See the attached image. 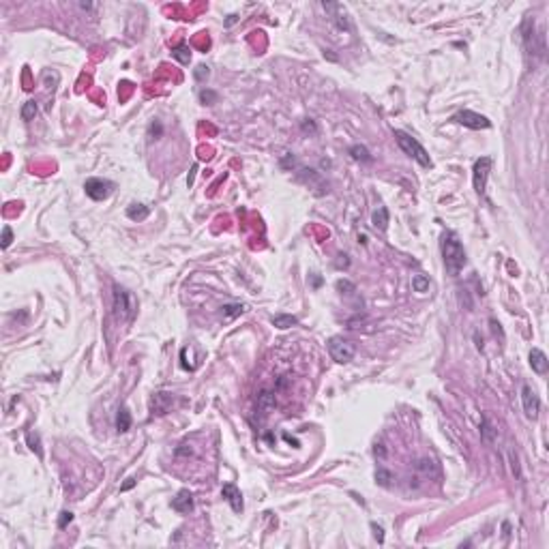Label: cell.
<instances>
[{
	"label": "cell",
	"mask_w": 549,
	"mask_h": 549,
	"mask_svg": "<svg viewBox=\"0 0 549 549\" xmlns=\"http://www.w3.org/2000/svg\"><path fill=\"white\" fill-rule=\"evenodd\" d=\"M442 257H444V268L453 277L459 275V271L465 266V249L453 232H447L442 236Z\"/></svg>",
	"instance_id": "1"
},
{
	"label": "cell",
	"mask_w": 549,
	"mask_h": 549,
	"mask_svg": "<svg viewBox=\"0 0 549 549\" xmlns=\"http://www.w3.org/2000/svg\"><path fill=\"white\" fill-rule=\"evenodd\" d=\"M138 313V300L129 290L120 287L118 283L114 285V316L122 322H131Z\"/></svg>",
	"instance_id": "2"
},
{
	"label": "cell",
	"mask_w": 549,
	"mask_h": 549,
	"mask_svg": "<svg viewBox=\"0 0 549 549\" xmlns=\"http://www.w3.org/2000/svg\"><path fill=\"white\" fill-rule=\"evenodd\" d=\"M395 140L399 144V148L406 152L408 157H412L414 161H419V165H423V168H431V165H433L431 159H429V154H427V150H425L421 144H419V140L412 138L410 133L401 131V129H395Z\"/></svg>",
	"instance_id": "3"
},
{
	"label": "cell",
	"mask_w": 549,
	"mask_h": 549,
	"mask_svg": "<svg viewBox=\"0 0 549 549\" xmlns=\"http://www.w3.org/2000/svg\"><path fill=\"white\" fill-rule=\"evenodd\" d=\"M354 352H356L354 344L344 339V337H330L328 339V354L335 362H339V365L350 362L352 358H354Z\"/></svg>",
	"instance_id": "4"
},
{
	"label": "cell",
	"mask_w": 549,
	"mask_h": 549,
	"mask_svg": "<svg viewBox=\"0 0 549 549\" xmlns=\"http://www.w3.org/2000/svg\"><path fill=\"white\" fill-rule=\"evenodd\" d=\"M114 189H116V185H114L112 180L108 178H88L84 182V191L90 200H95V202H101V200H108L110 195L114 193Z\"/></svg>",
	"instance_id": "5"
},
{
	"label": "cell",
	"mask_w": 549,
	"mask_h": 549,
	"mask_svg": "<svg viewBox=\"0 0 549 549\" xmlns=\"http://www.w3.org/2000/svg\"><path fill=\"white\" fill-rule=\"evenodd\" d=\"M489 170H491V157H481V159L474 161L472 182H474V191L479 193V195H485L487 178H489Z\"/></svg>",
	"instance_id": "6"
},
{
	"label": "cell",
	"mask_w": 549,
	"mask_h": 549,
	"mask_svg": "<svg viewBox=\"0 0 549 549\" xmlns=\"http://www.w3.org/2000/svg\"><path fill=\"white\" fill-rule=\"evenodd\" d=\"M455 122H459V125L463 127H468V129H474V131H479V129H489L491 127V120L483 116V114H476V112H470V110H461L457 112L453 116Z\"/></svg>",
	"instance_id": "7"
},
{
	"label": "cell",
	"mask_w": 549,
	"mask_h": 549,
	"mask_svg": "<svg viewBox=\"0 0 549 549\" xmlns=\"http://www.w3.org/2000/svg\"><path fill=\"white\" fill-rule=\"evenodd\" d=\"M322 9L330 15L333 24H335L339 30H344V33L352 30L350 15H348V11H346V7H344V5H339V3H322Z\"/></svg>",
	"instance_id": "8"
},
{
	"label": "cell",
	"mask_w": 549,
	"mask_h": 549,
	"mask_svg": "<svg viewBox=\"0 0 549 549\" xmlns=\"http://www.w3.org/2000/svg\"><path fill=\"white\" fill-rule=\"evenodd\" d=\"M521 403H524L526 416L530 419V421H536L538 419V412H541V399H538L536 390L530 384H524L521 386Z\"/></svg>",
	"instance_id": "9"
},
{
	"label": "cell",
	"mask_w": 549,
	"mask_h": 549,
	"mask_svg": "<svg viewBox=\"0 0 549 549\" xmlns=\"http://www.w3.org/2000/svg\"><path fill=\"white\" fill-rule=\"evenodd\" d=\"M275 406H277L275 393L273 390H260V395H257V403H255V419H257V423H264V419L275 410Z\"/></svg>",
	"instance_id": "10"
},
{
	"label": "cell",
	"mask_w": 549,
	"mask_h": 549,
	"mask_svg": "<svg viewBox=\"0 0 549 549\" xmlns=\"http://www.w3.org/2000/svg\"><path fill=\"white\" fill-rule=\"evenodd\" d=\"M221 493H223V498L227 500V504L232 506V511H234V513H243V509H245V504H243V493H241V489H238L234 483H225V485H223V489H221Z\"/></svg>",
	"instance_id": "11"
},
{
	"label": "cell",
	"mask_w": 549,
	"mask_h": 549,
	"mask_svg": "<svg viewBox=\"0 0 549 549\" xmlns=\"http://www.w3.org/2000/svg\"><path fill=\"white\" fill-rule=\"evenodd\" d=\"M528 358H530V367H532L534 374H538V376L547 374L549 360H547V356H545V352H543V350L532 348V350H530V354H528Z\"/></svg>",
	"instance_id": "12"
},
{
	"label": "cell",
	"mask_w": 549,
	"mask_h": 549,
	"mask_svg": "<svg viewBox=\"0 0 549 549\" xmlns=\"http://www.w3.org/2000/svg\"><path fill=\"white\" fill-rule=\"evenodd\" d=\"M298 178H300V180H305V182L309 185V187H313V189H316V187H320V191H322V193H326V191H328V182H326V180H324L322 176H320L316 170H300Z\"/></svg>",
	"instance_id": "13"
},
{
	"label": "cell",
	"mask_w": 549,
	"mask_h": 549,
	"mask_svg": "<svg viewBox=\"0 0 549 549\" xmlns=\"http://www.w3.org/2000/svg\"><path fill=\"white\" fill-rule=\"evenodd\" d=\"M172 401H174V395L172 393H157L150 401V410L152 414H165L170 408H172Z\"/></svg>",
	"instance_id": "14"
},
{
	"label": "cell",
	"mask_w": 549,
	"mask_h": 549,
	"mask_svg": "<svg viewBox=\"0 0 549 549\" xmlns=\"http://www.w3.org/2000/svg\"><path fill=\"white\" fill-rule=\"evenodd\" d=\"M172 509L176 513H189V511H193V495L187 489H180L178 493H176V498L172 500Z\"/></svg>",
	"instance_id": "15"
},
{
	"label": "cell",
	"mask_w": 549,
	"mask_h": 549,
	"mask_svg": "<svg viewBox=\"0 0 549 549\" xmlns=\"http://www.w3.org/2000/svg\"><path fill=\"white\" fill-rule=\"evenodd\" d=\"M495 438H498V429H495L493 421L485 414V416L481 419V440L487 444V447H491V444L495 442Z\"/></svg>",
	"instance_id": "16"
},
{
	"label": "cell",
	"mask_w": 549,
	"mask_h": 549,
	"mask_svg": "<svg viewBox=\"0 0 549 549\" xmlns=\"http://www.w3.org/2000/svg\"><path fill=\"white\" fill-rule=\"evenodd\" d=\"M388 221H390L388 208L386 206H378V208L374 211V215H371V225H374L376 230H380V232H386Z\"/></svg>",
	"instance_id": "17"
},
{
	"label": "cell",
	"mask_w": 549,
	"mask_h": 549,
	"mask_svg": "<svg viewBox=\"0 0 549 549\" xmlns=\"http://www.w3.org/2000/svg\"><path fill=\"white\" fill-rule=\"evenodd\" d=\"M352 154V159L354 161H360V163H371L374 161V157H371V152L367 146H362V144H354V146H350L348 150Z\"/></svg>",
	"instance_id": "18"
},
{
	"label": "cell",
	"mask_w": 549,
	"mask_h": 549,
	"mask_svg": "<svg viewBox=\"0 0 549 549\" xmlns=\"http://www.w3.org/2000/svg\"><path fill=\"white\" fill-rule=\"evenodd\" d=\"M148 215H150V208L148 206H144V204H131L127 208V217L131 221H144Z\"/></svg>",
	"instance_id": "19"
},
{
	"label": "cell",
	"mask_w": 549,
	"mask_h": 549,
	"mask_svg": "<svg viewBox=\"0 0 549 549\" xmlns=\"http://www.w3.org/2000/svg\"><path fill=\"white\" fill-rule=\"evenodd\" d=\"M116 429L120 431V433H125V431H129L131 429V412L122 406L120 410H118V414H116Z\"/></svg>",
	"instance_id": "20"
},
{
	"label": "cell",
	"mask_w": 549,
	"mask_h": 549,
	"mask_svg": "<svg viewBox=\"0 0 549 549\" xmlns=\"http://www.w3.org/2000/svg\"><path fill=\"white\" fill-rule=\"evenodd\" d=\"M26 444H28V449L33 451L39 459H43V449H41V436L37 431H28L26 433Z\"/></svg>",
	"instance_id": "21"
},
{
	"label": "cell",
	"mask_w": 549,
	"mask_h": 549,
	"mask_svg": "<svg viewBox=\"0 0 549 549\" xmlns=\"http://www.w3.org/2000/svg\"><path fill=\"white\" fill-rule=\"evenodd\" d=\"M273 326H277V328H290V326H296L298 324V318L296 316H287V313H279V316H275L273 320Z\"/></svg>",
	"instance_id": "22"
},
{
	"label": "cell",
	"mask_w": 549,
	"mask_h": 549,
	"mask_svg": "<svg viewBox=\"0 0 549 549\" xmlns=\"http://www.w3.org/2000/svg\"><path fill=\"white\" fill-rule=\"evenodd\" d=\"M172 56H174L176 60H180L182 65H189V60H191V49H189V45L180 43V45H176V47L172 49Z\"/></svg>",
	"instance_id": "23"
},
{
	"label": "cell",
	"mask_w": 549,
	"mask_h": 549,
	"mask_svg": "<svg viewBox=\"0 0 549 549\" xmlns=\"http://www.w3.org/2000/svg\"><path fill=\"white\" fill-rule=\"evenodd\" d=\"M243 311H245V305H241V303H232V305H223L221 307V316L225 320H232L236 316H241Z\"/></svg>",
	"instance_id": "24"
},
{
	"label": "cell",
	"mask_w": 549,
	"mask_h": 549,
	"mask_svg": "<svg viewBox=\"0 0 549 549\" xmlns=\"http://www.w3.org/2000/svg\"><path fill=\"white\" fill-rule=\"evenodd\" d=\"M429 277H425V275H414L412 277V290L414 292H419V294H423V292H427L429 290Z\"/></svg>",
	"instance_id": "25"
},
{
	"label": "cell",
	"mask_w": 549,
	"mask_h": 549,
	"mask_svg": "<svg viewBox=\"0 0 549 549\" xmlns=\"http://www.w3.org/2000/svg\"><path fill=\"white\" fill-rule=\"evenodd\" d=\"M37 112H39V108H37V103L35 101H26L24 106H22V120H26V122H30V120H35V116H37Z\"/></svg>",
	"instance_id": "26"
},
{
	"label": "cell",
	"mask_w": 549,
	"mask_h": 549,
	"mask_svg": "<svg viewBox=\"0 0 549 549\" xmlns=\"http://www.w3.org/2000/svg\"><path fill=\"white\" fill-rule=\"evenodd\" d=\"M217 99H219V95H217L215 90H208V88L200 90V101L204 103V106H213V103H217Z\"/></svg>",
	"instance_id": "27"
},
{
	"label": "cell",
	"mask_w": 549,
	"mask_h": 549,
	"mask_svg": "<svg viewBox=\"0 0 549 549\" xmlns=\"http://www.w3.org/2000/svg\"><path fill=\"white\" fill-rule=\"evenodd\" d=\"M390 481H393V474H390L388 470L380 468V470L376 472V483H378V485H382V487H388V485H390Z\"/></svg>",
	"instance_id": "28"
},
{
	"label": "cell",
	"mask_w": 549,
	"mask_h": 549,
	"mask_svg": "<svg viewBox=\"0 0 549 549\" xmlns=\"http://www.w3.org/2000/svg\"><path fill=\"white\" fill-rule=\"evenodd\" d=\"M71 521H73V513H71V511H63V513H60V517H58V528H60V530H65Z\"/></svg>",
	"instance_id": "29"
},
{
	"label": "cell",
	"mask_w": 549,
	"mask_h": 549,
	"mask_svg": "<svg viewBox=\"0 0 549 549\" xmlns=\"http://www.w3.org/2000/svg\"><path fill=\"white\" fill-rule=\"evenodd\" d=\"M11 243H13V230L9 225H5L3 227V249H9Z\"/></svg>",
	"instance_id": "30"
},
{
	"label": "cell",
	"mask_w": 549,
	"mask_h": 549,
	"mask_svg": "<svg viewBox=\"0 0 549 549\" xmlns=\"http://www.w3.org/2000/svg\"><path fill=\"white\" fill-rule=\"evenodd\" d=\"M208 75H211V71H208V67H204V65H200L198 69L193 71V77L198 80V82H204V80H208Z\"/></svg>",
	"instance_id": "31"
},
{
	"label": "cell",
	"mask_w": 549,
	"mask_h": 549,
	"mask_svg": "<svg viewBox=\"0 0 549 549\" xmlns=\"http://www.w3.org/2000/svg\"><path fill=\"white\" fill-rule=\"evenodd\" d=\"M371 530H374V536H376V541L382 545L384 543V528L378 526V524H371Z\"/></svg>",
	"instance_id": "32"
},
{
	"label": "cell",
	"mask_w": 549,
	"mask_h": 549,
	"mask_svg": "<svg viewBox=\"0 0 549 549\" xmlns=\"http://www.w3.org/2000/svg\"><path fill=\"white\" fill-rule=\"evenodd\" d=\"M337 290H341V294H352V292H356V287L352 285L350 281H337Z\"/></svg>",
	"instance_id": "33"
},
{
	"label": "cell",
	"mask_w": 549,
	"mask_h": 549,
	"mask_svg": "<svg viewBox=\"0 0 549 549\" xmlns=\"http://www.w3.org/2000/svg\"><path fill=\"white\" fill-rule=\"evenodd\" d=\"M511 468H513V474L517 476V479H519L521 476V470H519V461H517V455L511 451Z\"/></svg>",
	"instance_id": "34"
},
{
	"label": "cell",
	"mask_w": 549,
	"mask_h": 549,
	"mask_svg": "<svg viewBox=\"0 0 549 549\" xmlns=\"http://www.w3.org/2000/svg\"><path fill=\"white\" fill-rule=\"evenodd\" d=\"M374 455L380 459H384L386 457V451H384V444H376V449H374Z\"/></svg>",
	"instance_id": "35"
},
{
	"label": "cell",
	"mask_w": 549,
	"mask_h": 549,
	"mask_svg": "<svg viewBox=\"0 0 549 549\" xmlns=\"http://www.w3.org/2000/svg\"><path fill=\"white\" fill-rule=\"evenodd\" d=\"M303 131H311V133H316V122H313V120H309V122L305 120V122H303Z\"/></svg>",
	"instance_id": "36"
},
{
	"label": "cell",
	"mask_w": 549,
	"mask_h": 549,
	"mask_svg": "<svg viewBox=\"0 0 549 549\" xmlns=\"http://www.w3.org/2000/svg\"><path fill=\"white\" fill-rule=\"evenodd\" d=\"M174 453H176V455H191V449H187V444H180V447L176 449Z\"/></svg>",
	"instance_id": "37"
},
{
	"label": "cell",
	"mask_w": 549,
	"mask_h": 549,
	"mask_svg": "<svg viewBox=\"0 0 549 549\" xmlns=\"http://www.w3.org/2000/svg\"><path fill=\"white\" fill-rule=\"evenodd\" d=\"M195 172H198V165H193V168H191V174H189V178H187V185H189V187L193 185V176H195Z\"/></svg>",
	"instance_id": "38"
},
{
	"label": "cell",
	"mask_w": 549,
	"mask_h": 549,
	"mask_svg": "<svg viewBox=\"0 0 549 549\" xmlns=\"http://www.w3.org/2000/svg\"><path fill=\"white\" fill-rule=\"evenodd\" d=\"M131 487H133V481H129L127 485H122V489H125V491H127V489H131Z\"/></svg>",
	"instance_id": "39"
}]
</instances>
